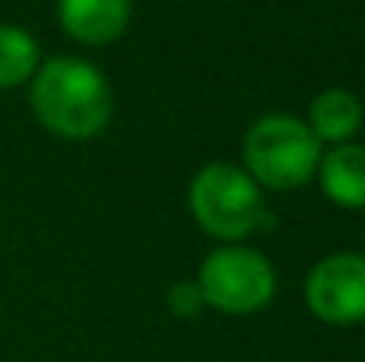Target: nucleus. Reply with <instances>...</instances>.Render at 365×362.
<instances>
[{"label":"nucleus","instance_id":"9","mask_svg":"<svg viewBox=\"0 0 365 362\" xmlns=\"http://www.w3.org/2000/svg\"><path fill=\"white\" fill-rule=\"evenodd\" d=\"M38 48L36 38L26 29L10 23H0V90H10L26 83L36 74Z\"/></svg>","mask_w":365,"mask_h":362},{"label":"nucleus","instance_id":"5","mask_svg":"<svg viewBox=\"0 0 365 362\" xmlns=\"http://www.w3.org/2000/svg\"><path fill=\"white\" fill-rule=\"evenodd\" d=\"M308 305L327 324L365 321V257L336 254L317 263L308 276Z\"/></svg>","mask_w":365,"mask_h":362},{"label":"nucleus","instance_id":"3","mask_svg":"<svg viewBox=\"0 0 365 362\" xmlns=\"http://www.w3.org/2000/svg\"><path fill=\"white\" fill-rule=\"evenodd\" d=\"M192 215L215 237H244L266 222L263 199L250 173L231 164H212L189 186Z\"/></svg>","mask_w":365,"mask_h":362},{"label":"nucleus","instance_id":"6","mask_svg":"<svg viewBox=\"0 0 365 362\" xmlns=\"http://www.w3.org/2000/svg\"><path fill=\"white\" fill-rule=\"evenodd\" d=\"M58 19L77 42L106 45L128 23V0H58Z\"/></svg>","mask_w":365,"mask_h":362},{"label":"nucleus","instance_id":"2","mask_svg":"<svg viewBox=\"0 0 365 362\" xmlns=\"http://www.w3.org/2000/svg\"><path fill=\"white\" fill-rule=\"evenodd\" d=\"M244 160L253 180L269 190H292L314 177L321 145L304 122L292 115H266L247 132Z\"/></svg>","mask_w":365,"mask_h":362},{"label":"nucleus","instance_id":"1","mask_svg":"<svg viewBox=\"0 0 365 362\" xmlns=\"http://www.w3.org/2000/svg\"><path fill=\"white\" fill-rule=\"evenodd\" d=\"M32 109L61 138H93L113 115V93L100 68L81 58H51L32 77Z\"/></svg>","mask_w":365,"mask_h":362},{"label":"nucleus","instance_id":"8","mask_svg":"<svg viewBox=\"0 0 365 362\" xmlns=\"http://www.w3.org/2000/svg\"><path fill=\"white\" fill-rule=\"evenodd\" d=\"M362 125V103L346 90H327L311 103V132L317 141H346Z\"/></svg>","mask_w":365,"mask_h":362},{"label":"nucleus","instance_id":"7","mask_svg":"<svg viewBox=\"0 0 365 362\" xmlns=\"http://www.w3.org/2000/svg\"><path fill=\"white\" fill-rule=\"evenodd\" d=\"M321 183L324 192L336 205L362 209L365 205V148L343 145L321 160Z\"/></svg>","mask_w":365,"mask_h":362},{"label":"nucleus","instance_id":"10","mask_svg":"<svg viewBox=\"0 0 365 362\" xmlns=\"http://www.w3.org/2000/svg\"><path fill=\"white\" fill-rule=\"evenodd\" d=\"M170 308L180 314V318H195V314L205 308V295H202L199 282H177L167 295Z\"/></svg>","mask_w":365,"mask_h":362},{"label":"nucleus","instance_id":"4","mask_svg":"<svg viewBox=\"0 0 365 362\" xmlns=\"http://www.w3.org/2000/svg\"><path fill=\"white\" fill-rule=\"evenodd\" d=\"M199 289L205 295V305L227 314H250L272 299L276 273L257 250L227 247L208 254V260L202 263Z\"/></svg>","mask_w":365,"mask_h":362}]
</instances>
